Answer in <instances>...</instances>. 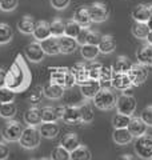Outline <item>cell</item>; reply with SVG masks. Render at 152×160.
<instances>
[{
    "mask_svg": "<svg viewBox=\"0 0 152 160\" xmlns=\"http://www.w3.org/2000/svg\"><path fill=\"white\" fill-rule=\"evenodd\" d=\"M32 83V72L23 55H18L6 73V87L15 93L27 91Z\"/></svg>",
    "mask_w": 152,
    "mask_h": 160,
    "instance_id": "1",
    "label": "cell"
},
{
    "mask_svg": "<svg viewBox=\"0 0 152 160\" xmlns=\"http://www.w3.org/2000/svg\"><path fill=\"white\" fill-rule=\"evenodd\" d=\"M49 82L64 88H72L76 86L75 78L68 67H49Z\"/></svg>",
    "mask_w": 152,
    "mask_h": 160,
    "instance_id": "2",
    "label": "cell"
},
{
    "mask_svg": "<svg viewBox=\"0 0 152 160\" xmlns=\"http://www.w3.org/2000/svg\"><path fill=\"white\" fill-rule=\"evenodd\" d=\"M92 100L96 108L101 109V111H109V109L116 107L118 96L112 88H100V91L95 95Z\"/></svg>",
    "mask_w": 152,
    "mask_h": 160,
    "instance_id": "3",
    "label": "cell"
},
{
    "mask_svg": "<svg viewBox=\"0 0 152 160\" xmlns=\"http://www.w3.org/2000/svg\"><path fill=\"white\" fill-rule=\"evenodd\" d=\"M24 127L22 126V123L18 122V120H8V122L4 124L2 127V138L4 142H8V143H15V142H19L20 136H22V132H23Z\"/></svg>",
    "mask_w": 152,
    "mask_h": 160,
    "instance_id": "4",
    "label": "cell"
},
{
    "mask_svg": "<svg viewBox=\"0 0 152 160\" xmlns=\"http://www.w3.org/2000/svg\"><path fill=\"white\" fill-rule=\"evenodd\" d=\"M40 136L39 129L36 127H25L22 132V136L19 139V144L24 149H35L39 147L40 144Z\"/></svg>",
    "mask_w": 152,
    "mask_h": 160,
    "instance_id": "5",
    "label": "cell"
},
{
    "mask_svg": "<svg viewBox=\"0 0 152 160\" xmlns=\"http://www.w3.org/2000/svg\"><path fill=\"white\" fill-rule=\"evenodd\" d=\"M134 148L136 155L140 159H144V160L152 159V136L145 133L140 138H136Z\"/></svg>",
    "mask_w": 152,
    "mask_h": 160,
    "instance_id": "6",
    "label": "cell"
},
{
    "mask_svg": "<svg viewBox=\"0 0 152 160\" xmlns=\"http://www.w3.org/2000/svg\"><path fill=\"white\" fill-rule=\"evenodd\" d=\"M115 108L118 109V113L127 115V116H132L135 109H136V99L132 96V95L123 93L118 98V100H116Z\"/></svg>",
    "mask_w": 152,
    "mask_h": 160,
    "instance_id": "7",
    "label": "cell"
},
{
    "mask_svg": "<svg viewBox=\"0 0 152 160\" xmlns=\"http://www.w3.org/2000/svg\"><path fill=\"white\" fill-rule=\"evenodd\" d=\"M92 23H103L109 18V7L105 3L95 2L88 7Z\"/></svg>",
    "mask_w": 152,
    "mask_h": 160,
    "instance_id": "8",
    "label": "cell"
},
{
    "mask_svg": "<svg viewBox=\"0 0 152 160\" xmlns=\"http://www.w3.org/2000/svg\"><path fill=\"white\" fill-rule=\"evenodd\" d=\"M128 78L131 80V84L132 87H139L141 84L145 83L147 78H148V69L143 64H132L128 71Z\"/></svg>",
    "mask_w": 152,
    "mask_h": 160,
    "instance_id": "9",
    "label": "cell"
},
{
    "mask_svg": "<svg viewBox=\"0 0 152 160\" xmlns=\"http://www.w3.org/2000/svg\"><path fill=\"white\" fill-rule=\"evenodd\" d=\"M64 107L65 106H59V107L45 106L43 108H40V112H42V122L43 123H56L59 120H62Z\"/></svg>",
    "mask_w": 152,
    "mask_h": 160,
    "instance_id": "10",
    "label": "cell"
},
{
    "mask_svg": "<svg viewBox=\"0 0 152 160\" xmlns=\"http://www.w3.org/2000/svg\"><path fill=\"white\" fill-rule=\"evenodd\" d=\"M24 55L31 63H40L45 56V53H44L43 48H42V46H40L39 42L29 43L24 49Z\"/></svg>",
    "mask_w": 152,
    "mask_h": 160,
    "instance_id": "11",
    "label": "cell"
},
{
    "mask_svg": "<svg viewBox=\"0 0 152 160\" xmlns=\"http://www.w3.org/2000/svg\"><path fill=\"white\" fill-rule=\"evenodd\" d=\"M62 120L68 124V126H76L82 123V116H80V107L78 106H65L64 112L62 115Z\"/></svg>",
    "mask_w": 152,
    "mask_h": 160,
    "instance_id": "12",
    "label": "cell"
},
{
    "mask_svg": "<svg viewBox=\"0 0 152 160\" xmlns=\"http://www.w3.org/2000/svg\"><path fill=\"white\" fill-rule=\"evenodd\" d=\"M127 129H128V132L131 133L132 138H140V136H143V135L147 133V124L140 118L131 116V120L128 123Z\"/></svg>",
    "mask_w": 152,
    "mask_h": 160,
    "instance_id": "13",
    "label": "cell"
},
{
    "mask_svg": "<svg viewBox=\"0 0 152 160\" xmlns=\"http://www.w3.org/2000/svg\"><path fill=\"white\" fill-rule=\"evenodd\" d=\"M69 69H71V72H72L73 78H75V82H76L78 86H82L83 83H85V82H88L89 80L88 69H87V66H85V64L75 63Z\"/></svg>",
    "mask_w": 152,
    "mask_h": 160,
    "instance_id": "14",
    "label": "cell"
},
{
    "mask_svg": "<svg viewBox=\"0 0 152 160\" xmlns=\"http://www.w3.org/2000/svg\"><path fill=\"white\" fill-rule=\"evenodd\" d=\"M136 59H138L139 64H143V66L148 67L152 66V46L151 44H143L138 48L136 51Z\"/></svg>",
    "mask_w": 152,
    "mask_h": 160,
    "instance_id": "15",
    "label": "cell"
},
{
    "mask_svg": "<svg viewBox=\"0 0 152 160\" xmlns=\"http://www.w3.org/2000/svg\"><path fill=\"white\" fill-rule=\"evenodd\" d=\"M65 88L59 86V84H55V83H48L47 86L43 87V95L44 98H47L49 100H59L63 98Z\"/></svg>",
    "mask_w": 152,
    "mask_h": 160,
    "instance_id": "16",
    "label": "cell"
},
{
    "mask_svg": "<svg viewBox=\"0 0 152 160\" xmlns=\"http://www.w3.org/2000/svg\"><path fill=\"white\" fill-rule=\"evenodd\" d=\"M73 20L82 28H89L91 24H92V20H91V16H89L88 7H79V8H76L75 12H73Z\"/></svg>",
    "mask_w": 152,
    "mask_h": 160,
    "instance_id": "17",
    "label": "cell"
},
{
    "mask_svg": "<svg viewBox=\"0 0 152 160\" xmlns=\"http://www.w3.org/2000/svg\"><path fill=\"white\" fill-rule=\"evenodd\" d=\"M24 123H27V126L29 127H39L42 122V112H40L39 107H31L24 112Z\"/></svg>",
    "mask_w": 152,
    "mask_h": 160,
    "instance_id": "18",
    "label": "cell"
},
{
    "mask_svg": "<svg viewBox=\"0 0 152 160\" xmlns=\"http://www.w3.org/2000/svg\"><path fill=\"white\" fill-rule=\"evenodd\" d=\"M38 129L40 136L44 139H55L60 132L58 123H40Z\"/></svg>",
    "mask_w": 152,
    "mask_h": 160,
    "instance_id": "19",
    "label": "cell"
},
{
    "mask_svg": "<svg viewBox=\"0 0 152 160\" xmlns=\"http://www.w3.org/2000/svg\"><path fill=\"white\" fill-rule=\"evenodd\" d=\"M32 36L35 38V42H43V40L48 39L51 36V31H49V23L45 20H40L36 22V27H35Z\"/></svg>",
    "mask_w": 152,
    "mask_h": 160,
    "instance_id": "20",
    "label": "cell"
},
{
    "mask_svg": "<svg viewBox=\"0 0 152 160\" xmlns=\"http://www.w3.org/2000/svg\"><path fill=\"white\" fill-rule=\"evenodd\" d=\"M151 16V7L148 4H139L132 11V19L136 23H147Z\"/></svg>",
    "mask_w": 152,
    "mask_h": 160,
    "instance_id": "21",
    "label": "cell"
},
{
    "mask_svg": "<svg viewBox=\"0 0 152 160\" xmlns=\"http://www.w3.org/2000/svg\"><path fill=\"white\" fill-rule=\"evenodd\" d=\"M111 86L115 89H119V91H127L132 87V84H131V80L127 73H114Z\"/></svg>",
    "mask_w": 152,
    "mask_h": 160,
    "instance_id": "22",
    "label": "cell"
},
{
    "mask_svg": "<svg viewBox=\"0 0 152 160\" xmlns=\"http://www.w3.org/2000/svg\"><path fill=\"white\" fill-rule=\"evenodd\" d=\"M60 146L67 149L68 152H72L75 148H78L80 146V139L75 132H67L60 139Z\"/></svg>",
    "mask_w": 152,
    "mask_h": 160,
    "instance_id": "23",
    "label": "cell"
},
{
    "mask_svg": "<svg viewBox=\"0 0 152 160\" xmlns=\"http://www.w3.org/2000/svg\"><path fill=\"white\" fill-rule=\"evenodd\" d=\"M80 87V92L85 99H94L95 95L100 91V84L98 80H88V82L83 83Z\"/></svg>",
    "mask_w": 152,
    "mask_h": 160,
    "instance_id": "24",
    "label": "cell"
},
{
    "mask_svg": "<svg viewBox=\"0 0 152 160\" xmlns=\"http://www.w3.org/2000/svg\"><path fill=\"white\" fill-rule=\"evenodd\" d=\"M59 39V48H60V53H64V55H69L76 51V48H78V42H76V39L73 38H68L63 35V36L58 38Z\"/></svg>",
    "mask_w": 152,
    "mask_h": 160,
    "instance_id": "25",
    "label": "cell"
},
{
    "mask_svg": "<svg viewBox=\"0 0 152 160\" xmlns=\"http://www.w3.org/2000/svg\"><path fill=\"white\" fill-rule=\"evenodd\" d=\"M35 27H36V20L31 15H24L18 22V29L24 35H32Z\"/></svg>",
    "mask_w": 152,
    "mask_h": 160,
    "instance_id": "26",
    "label": "cell"
},
{
    "mask_svg": "<svg viewBox=\"0 0 152 160\" xmlns=\"http://www.w3.org/2000/svg\"><path fill=\"white\" fill-rule=\"evenodd\" d=\"M40 46H42L43 51L45 55H49V56H55V55L60 53V48H59V39L49 36L48 39L40 42Z\"/></svg>",
    "mask_w": 152,
    "mask_h": 160,
    "instance_id": "27",
    "label": "cell"
},
{
    "mask_svg": "<svg viewBox=\"0 0 152 160\" xmlns=\"http://www.w3.org/2000/svg\"><path fill=\"white\" fill-rule=\"evenodd\" d=\"M116 46H118V43H116V40L112 35H104L100 40L98 48H99V52L108 55V53H112L115 51Z\"/></svg>",
    "mask_w": 152,
    "mask_h": 160,
    "instance_id": "28",
    "label": "cell"
},
{
    "mask_svg": "<svg viewBox=\"0 0 152 160\" xmlns=\"http://www.w3.org/2000/svg\"><path fill=\"white\" fill-rule=\"evenodd\" d=\"M131 66L132 63L127 56H118L111 68H112L114 73H128Z\"/></svg>",
    "mask_w": 152,
    "mask_h": 160,
    "instance_id": "29",
    "label": "cell"
},
{
    "mask_svg": "<svg viewBox=\"0 0 152 160\" xmlns=\"http://www.w3.org/2000/svg\"><path fill=\"white\" fill-rule=\"evenodd\" d=\"M132 136L128 132L127 128H120V129H115L112 133V140L118 144V146H127L132 142Z\"/></svg>",
    "mask_w": 152,
    "mask_h": 160,
    "instance_id": "30",
    "label": "cell"
},
{
    "mask_svg": "<svg viewBox=\"0 0 152 160\" xmlns=\"http://www.w3.org/2000/svg\"><path fill=\"white\" fill-rule=\"evenodd\" d=\"M112 76H114L112 68L108 67V66H103V67H101L100 76H99V80H98L99 84H100V88H112V86H111Z\"/></svg>",
    "mask_w": 152,
    "mask_h": 160,
    "instance_id": "31",
    "label": "cell"
},
{
    "mask_svg": "<svg viewBox=\"0 0 152 160\" xmlns=\"http://www.w3.org/2000/svg\"><path fill=\"white\" fill-rule=\"evenodd\" d=\"M69 160H92V155L87 147L80 144L78 148L69 152Z\"/></svg>",
    "mask_w": 152,
    "mask_h": 160,
    "instance_id": "32",
    "label": "cell"
},
{
    "mask_svg": "<svg viewBox=\"0 0 152 160\" xmlns=\"http://www.w3.org/2000/svg\"><path fill=\"white\" fill-rule=\"evenodd\" d=\"M99 48L98 46H91V44H84L80 48V55H82V58L88 60V62H94V60L98 58L99 55Z\"/></svg>",
    "mask_w": 152,
    "mask_h": 160,
    "instance_id": "33",
    "label": "cell"
},
{
    "mask_svg": "<svg viewBox=\"0 0 152 160\" xmlns=\"http://www.w3.org/2000/svg\"><path fill=\"white\" fill-rule=\"evenodd\" d=\"M16 113H18V106L13 102L12 103H4V104H2V107H0V116L3 119L11 120L12 118H15Z\"/></svg>",
    "mask_w": 152,
    "mask_h": 160,
    "instance_id": "34",
    "label": "cell"
},
{
    "mask_svg": "<svg viewBox=\"0 0 152 160\" xmlns=\"http://www.w3.org/2000/svg\"><path fill=\"white\" fill-rule=\"evenodd\" d=\"M64 27L65 23L62 19H55L49 23V31H51V36L53 38H60L64 35Z\"/></svg>",
    "mask_w": 152,
    "mask_h": 160,
    "instance_id": "35",
    "label": "cell"
},
{
    "mask_svg": "<svg viewBox=\"0 0 152 160\" xmlns=\"http://www.w3.org/2000/svg\"><path fill=\"white\" fill-rule=\"evenodd\" d=\"M13 31L9 24L7 23H0V44H7L12 40Z\"/></svg>",
    "mask_w": 152,
    "mask_h": 160,
    "instance_id": "36",
    "label": "cell"
},
{
    "mask_svg": "<svg viewBox=\"0 0 152 160\" xmlns=\"http://www.w3.org/2000/svg\"><path fill=\"white\" fill-rule=\"evenodd\" d=\"M80 31H82V27H80L75 20H68V22L65 23V27H64V35L65 36L76 39L78 35L80 33Z\"/></svg>",
    "mask_w": 152,
    "mask_h": 160,
    "instance_id": "37",
    "label": "cell"
},
{
    "mask_svg": "<svg viewBox=\"0 0 152 160\" xmlns=\"http://www.w3.org/2000/svg\"><path fill=\"white\" fill-rule=\"evenodd\" d=\"M80 116H82V123L84 124H89L94 120V109L91 107V104L84 103L80 106Z\"/></svg>",
    "mask_w": 152,
    "mask_h": 160,
    "instance_id": "38",
    "label": "cell"
},
{
    "mask_svg": "<svg viewBox=\"0 0 152 160\" xmlns=\"http://www.w3.org/2000/svg\"><path fill=\"white\" fill-rule=\"evenodd\" d=\"M149 33V28L147 23H135L132 27V35L138 39H147Z\"/></svg>",
    "mask_w": 152,
    "mask_h": 160,
    "instance_id": "39",
    "label": "cell"
},
{
    "mask_svg": "<svg viewBox=\"0 0 152 160\" xmlns=\"http://www.w3.org/2000/svg\"><path fill=\"white\" fill-rule=\"evenodd\" d=\"M51 160H69V152L62 146L53 147V149L51 151Z\"/></svg>",
    "mask_w": 152,
    "mask_h": 160,
    "instance_id": "40",
    "label": "cell"
},
{
    "mask_svg": "<svg viewBox=\"0 0 152 160\" xmlns=\"http://www.w3.org/2000/svg\"><path fill=\"white\" fill-rule=\"evenodd\" d=\"M131 120V116H127V115H121V113H116L112 118V126L115 129H120V128H127L128 127V123Z\"/></svg>",
    "mask_w": 152,
    "mask_h": 160,
    "instance_id": "41",
    "label": "cell"
},
{
    "mask_svg": "<svg viewBox=\"0 0 152 160\" xmlns=\"http://www.w3.org/2000/svg\"><path fill=\"white\" fill-rule=\"evenodd\" d=\"M43 87H35L31 93L28 95V102L31 103V106L32 107H38V104L42 102V99H43Z\"/></svg>",
    "mask_w": 152,
    "mask_h": 160,
    "instance_id": "42",
    "label": "cell"
},
{
    "mask_svg": "<svg viewBox=\"0 0 152 160\" xmlns=\"http://www.w3.org/2000/svg\"><path fill=\"white\" fill-rule=\"evenodd\" d=\"M101 67H103V64L99 63V62H95V60L88 64L87 69H88V76L91 80H99Z\"/></svg>",
    "mask_w": 152,
    "mask_h": 160,
    "instance_id": "43",
    "label": "cell"
},
{
    "mask_svg": "<svg viewBox=\"0 0 152 160\" xmlns=\"http://www.w3.org/2000/svg\"><path fill=\"white\" fill-rule=\"evenodd\" d=\"M15 98H16V93L11 91L9 88H7V87L0 88V102H2V104L12 103V102H15Z\"/></svg>",
    "mask_w": 152,
    "mask_h": 160,
    "instance_id": "44",
    "label": "cell"
},
{
    "mask_svg": "<svg viewBox=\"0 0 152 160\" xmlns=\"http://www.w3.org/2000/svg\"><path fill=\"white\" fill-rule=\"evenodd\" d=\"M101 38H103V35H101L100 32L89 29L88 35H87V43H85V44H91V46H99Z\"/></svg>",
    "mask_w": 152,
    "mask_h": 160,
    "instance_id": "45",
    "label": "cell"
},
{
    "mask_svg": "<svg viewBox=\"0 0 152 160\" xmlns=\"http://www.w3.org/2000/svg\"><path fill=\"white\" fill-rule=\"evenodd\" d=\"M140 119L147 124V127H152V104L143 108L140 113Z\"/></svg>",
    "mask_w": 152,
    "mask_h": 160,
    "instance_id": "46",
    "label": "cell"
},
{
    "mask_svg": "<svg viewBox=\"0 0 152 160\" xmlns=\"http://www.w3.org/2000/svg\"><path fill=\"white\" fill-rule=\"evenodd\" d=\"M18 4H19V0H2L0 9L4 12H12L13 9H16Z\"/></svg>",
    "mask_w": 152,
    "mask_h": 160,
    "instance_id": "47",
    "label": "cell"
},
{
    "mask_svg": "<svg viewBox=\"0 0 152 160\" xmlns=\"http://www.w3.org/2000/svg\"><path fill=\"white\" fill-rule=\"evenodd\" d=\"M49 2H51V6H52L55 9L62 11V9H65L69 6L71 0H49Z\"/></svg>",
    "mask_w": 152,
    "mask_h": 160,
    "instance_id": "48",
    "label": "cell"
},
{
    "mask_svg": "<svg viewBox=\"0 0 152 160\" xmlns=\"http://www.w3.org/2000/svg\"><path fill=\"white\" fill-rule=\"evenodd\" d=\"M88 31H89V28H82V31H80V33L78 35V38H76V42H78L79 46H84V44L87 43Z\"/></svg>",
    "mask_w": 152,
    "mask_h": 160,
    "instance_id": "49",
    "label": "cell"
},
{
    "mask_svg": "<svg viewBox=\"0 0 152 160\" xmlns=\"http://www.w3.org/2000/svg\"><path fill=\"white\" fill-rule=\"evenodd\" d=\"M9 155V148L6 142H0V160H7Z\"/></svg>",
    "mask_w": 152,
    "mask_h": 160,
    "instance_id": "50",
    "label": "cell"
},
{
    "mask_svg": "<svg viewBox=\"0 0 152 160\" xmlns=\"http://www.w3.org/2000/svg\"><path fill=\"white\" fill-rule=\"evenodd\" d=\"M6 73H7V69L0 67V88L6 87Z\"/></svg>",
    "mask_w": 152,
    "mask_h": 160,
    "instance_id": "51",
    "label": "cell"
},
{
    "mask_svg": "<svg viewBox=\"0 0 152 160\" xmlns=\"http://www.w3.org/2000/svg\"><path fill=\"white\" fill-rule=\"evenodd\" d=\"M116 160H138L134 155H129V153H124V155H120V156L116 159Z\"/></svg>",
    "mask_w": 152,
    "mask_h": 160,
    "instance_id": "52",
    "label": "cell"
},
{
    "mask_svg": "<svg viewBox=\"0 0 152 160\" xmlns=\"http://www.w3.org/2000/svg\"><path fill=\"white\" fill-rule=\"evenodd\" d=\"M147 43H148V44H151V46H152V31H149V33H148V36H147Z\"/></svg>",
    "mask_w": 152,
    "mask_h": 160,
    "instance_id": "53",
    "label": "cell"
},
{
    "mask_svg": "<svg viewBox=\"0 0 152 160\" xmlns=\"http://www.w3.org/2000/svg\"><path fill=\"white\" fill-rule=\"evenodd\" d=\"M147 26H148V28H149V31H152V16L148 19V22H147Z\"/></svg>",
    "mask_w": 152,
    "mask_h": 160,
    "instance_id": "54",
    "label": "cell"
},
{
    "mask_svg": "<svg viewBox=\"0 0 152 160\" xmlns=\"http://www.w3.org/2000/svg\"><path fill=\"white\" fill-rule=\"evenodd\" d=\"M40 160H51V159H47V158H43V159H40Z\"/></svg>",
    "mask_w": 152,
    "mask_h": 160,
    "instance_id": "55",
    "label": "cell"
},
{
    "mask_svg": "<svg viewBox=\"0 0 152 160\" xmlns=\"http://www.w3.org/2000/svg\"><path fill=\"white\" fill-rule=\"evenodd\" d=\"M151 7V15H152V6H149Z\"/></svg>",
    "mask_w": 152,
    "mask_h": 160,
    "instance_id": "56",
    "label": "cell"
},
{
    "mask_svg": "<svg viewBox=\"0 0 152 160\" xmlns=\"http://www.w3.org/2000/svg\"><path fill=\"white\" fill-rule=\"evenodd\" d=\"M0 107H2V102H0Z\"/></svg>",
    "mask_w": 152,
    "mask_h": 160,
    "instance_id": "57",
    "label": "cell"
},
{
    "mask_svg": "<svg viewBox=\"0 0 152 160\" xmlns=\"http://www.w3.org/2000/svg\"><path fill=\"white\" fill-rule=\"evenodd\" d=\"M0 3H2V0H0Z\"/></svg>",
    "mask_w": 152,
    "mask_h": 160,
    "instance_id": "58",
    "label": "cell"
},
{
    "mask_svg": "<svg viewBox=\"0 0 152 160\" xmlns=\"http://www.w3.org/2000/svg\"><path fill=\"white\" fill-rule=\"evenodd\" d=\"M149 160H152V159H149Z\"/></svg>",
    "mask_w": 152,
    "mask_h": 160,
    "instance_id": "59",
    "label": "cell"
}]
</instances>
